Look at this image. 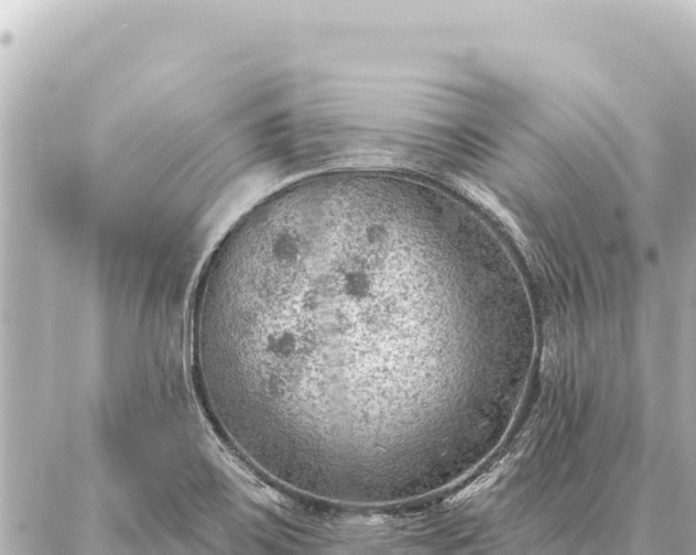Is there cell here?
Masks as SVG:
<instances>
[{"label": "cell", "mask_w": 696, "mask_h": 555, "mask_svg": "<svg viewBox=\"0 0 696 555\" xmlns=\"http://www.w3.org/2000/svg\"><path fill=\"white\" fill-rule=\"evenodd\" d=\"M431 246L403 198L357 182L280 191L227 233L197 293L195 363L251 463L366 464L402 444L411 269Z\"/></svg>", "instance_id": "1"}, {"label": "cell", "mask_w": 696, "mask_h": 555, "mask_svg": "<svg viewBox=\"0 0 696 555\" xmlns=\"http://www.w3.org/2000/svg\"><path fill=\"white\" fill-rule=\"evenodd\" d=\"M508 463H509L508 458H504L503 460H501L489 472L477 478L472 483H470L465 489L459 491L457 494L452 497L450 502L453 504L461 502L465 499L474 497L477 493L490 487L497 480L499 475L503 471Z\"/></svg>", "instance_id": "2"}]
</instances>
